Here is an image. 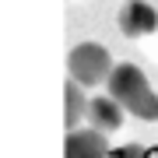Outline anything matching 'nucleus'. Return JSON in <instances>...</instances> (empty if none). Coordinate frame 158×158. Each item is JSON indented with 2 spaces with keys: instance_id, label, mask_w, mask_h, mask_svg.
Wrapping results in <instances>:
<instances>
[{
  "instance_id": "f257e3e1",
  "label": "nucleus",
  "mask_w": 158,
  "mask_h": 158,
  "mask_svg": "<svg viewBox=\"0 0 158 158\" xmlns=\"http://www.w3.org/2000/svg\"><path fill=\"white\" fill-rule=\"evenodd\" d=\"M109 95L137 119H158V95L151 91L148 77L134 63H116L109 77Z\"/></svg>"
},
{
  "instance_id": "f03ea898",
  "label": "nucleus",
  "mask_w": 158,
  "mask_h": 158,
  "mask_svg": "<svg viewBox=\"0 0 158 158\" xmlns=\"http://www.w3.org/2000/svg\"><path fill=\"white\" fill-rule=\"evenodd\" d=\"M67 70H70V77L77 81V85H85V88L102 85V81L113 77L109 49L98 46V42H81V46H74L70 56H67Z\"/></svg>"
},
{
  "instance_id": "7ed1b4c3",
  "label": "nucleus",
  "mask_w": 158,
  "mask_h": 158,
  "mask_svg": "<svg viewBox=\"0 0 158 158\" xmlns=\"http://www.w3.org/2000/svg\"><path fill=\"white\" fill-rule=\"evenodd\" d=\"M116 25H119L123 35L141 39V35H151L158 28V11L151 4H144V0H127L123 11H119V18H116Z\"/></svg>"
},
{
  "instance_id": "20e7f679",
  "label": "nucleus",
  "mask_w": 158,
  "mask_h": 158,
  "mask_svg": "<svg viewBox=\"0 0 158 158\" xmlns=\"http://www.w3.org/2000/svg\"><path fill=\"white\" fill-rule=\"evenodd\" d=\"M63 158H109V144L102 130H70L67 144H63Z\"/></svg>"
},
{
  "instance_id": "39448f33",
  "label": "nucleus",
  "mask_w": 158,
  "mask_h": 158,
  "mask_svg": "<svg viewBox=\"0 0 158 158\" xmlns=\"http://www.w3.org/2000/svg\"><path fill=\"white\" fill-rule=\"evenodd\" d=\"M123 113H127V109L119 106L113 95H98V98L88 102V123L95 127V130H102V134L123 127Z\"/></svg>"
},
{
  "instance_id": "423d86ee",
  "label": "nucleus",
  "mask_w": 158,
  "mask_h": 158,
  "mask_svg": "<svg viewBox=\"0 0 158 158\" xmlns=\"http://www.w3.org/2000/svg\"><path fill=\"white\" fill-rule=\"evenodd\" d=\"M81 88L85 85H77V81H67V88H63V98H67V109H63V123H67V130H74L81 123V116H88V102L85 95H81Z\"/></svg>"
}]
</instances>
